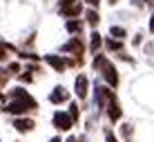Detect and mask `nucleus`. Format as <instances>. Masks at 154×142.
I'll list each match as a JSON object with an SVG mask.
<instances>
[{"instance_id": "obj_1", "label": "nucleus", "mask_w": 154, "mask_h": 142, "mask_svg": "<svg viewBox=\"0 0 154 142\" xmlns=\"http://www.w3.org/2000/svg\"><path fill=\"white\" fill-rule=\"evenodd\" d=\"M7 98H9V100H18V102H23L25 107H29V111H38V100L31 96L25 87H20V85H16V87L9 89V91H7Z\"/></svg>"}, {"instance_id": "obj_2", "label": "nucleus", "mask_w": 154, "mask_h": 142, "mask_svg": "<svg viewBox=\"0 0 154 142\" xmlns=\"http://www.w3.org/2000/svg\"><path fill=\"white\" fill-rule=\"evenodd\" d=\"M58 13H60L65 20L81 18L85 13V7H83L81 0H60V2H58Z\"/></svg>"}, {"instance_id": "obj_3", "label": "nucleus", "mask_w": 154, "mask_h": 142, "mask_svg": "<svg viewBox=\"0 0 154 142\" xmlns=\"http://www.w3.org/2000/svg\"><path fill=\"white\" fill-rule=\"evenodd\" d=\"M98 73H100V78L105 80V85H107V87H112V89L119 87V82H121V78H119V69H116V65H114L112 60H109V58L103 62V67L98 69Z\"/></svg>"}, {"instance_id": "obj_4", "label": "nucleus", "mask_w": 154, "mask_h": 142, "mask_svg": "<svg viewBox=\"0 0 154 142\" xmlns=\"http://www.w3.org/2000/svg\"><path fill=\"white\" fill-rule=\"evenodd\" d=\"M85 49H87V45H85L83 38H69L65 45H60V51L63 54H69V56H76V60H83V54Z\"/></svg>"}, {"instance_id": "obj_5", "label": "nucleus", "mask_w": 154, "mask_h": 142, "mask_svg": "<svg viewBox=\"0 0 154 142\" xmlns=\"http://www.w3.org/2000/svg\"><path fill=\"white\" fill-rule=\"evenodd\" d=\"M89 87H92V82H89L87 73H78L76 80H74V93H76V98L85 102L89 96Z\"/></svg>"}, {"instance_id": "obj_6", "label": "nucleus", "mask_w": 154, "mask_h": 142, "mask_svg": "<svg viewBox=\"0 0 154 142\" xmlns=\"http://www.w3.org/2000/svg\"><path fill=\"white\" fill-rule=\"evenodd\" d=\"M42 60L47 62V65L51 67L56 73H65L69 69V62H67V56H58V54H47L42 56Z\"/></svg>"}, {"instance_id": "obj_7", "label": "nucleus", "mask_w": 154, "mask_h": 142, "mask_svg": "<svg viewBox=\"0 0 154 142\" xmlns=\"http://www.w3.org/2000/svg\"><path fill=\"white\" fill-rule=\"evenodd\" d=\"M51 124L58 129V131H72V124L74 120L69 118V113L63 111V109H58V111L51 113Z\"/></svg>"}, {"instance_id": "obj_8", "label": "nucleus", "mask_w": 154, "mask_h": 142, "mask_svg": "<svg viewBox=\"0 0 154 142\" xmlns=\"http://www.w3.org/2000/svg\"><path fill=\"white\" fill-rule=\"evenodd\" d=\"M47 100H49L51 104H67L69 102V89L63 87V85H56L51 89V93L47 96Z\"/></svg>"}, {"instance_id": "obj_9", "label": "nucleus", "mask_w": 154, "mask_h": 142, "mask_svg": "<svg viewBox=\"0 0 154 142\" xmlns=\"http://www.w3.org/2000/svg\"><path fill=\"white\" fill-rule=\"evenodd\" d=\"M11 127L18 131V133H31V131L36 129V122H34V118H29V115H20V118L11 120Z\"/></svg>"}, {"instance_id": "obj_10", "label": "nucleus", "mask_w": 154, "mask_h": 142, "mask_svg": "<svg viewBox=\"0 0 154 142\" xmlns=\"http://www.w3.org/2000/svg\"><path fill=\"white\" fill-rule=\"evenodd\" d=\"M5 113L14 115V118H20V115H27L29 113V107H25L23 102H18V100H7V104L2 107Z\"/></svg>"}, {"instance_id": "obj_11", "label": "nucleus", "mask_w": 154, "mask_h": 142, "mask_svg": "<svg viewBox=\"0 0 154 142\" xmlns=\"http://www.w3.org/2000/svg\"><path fill=\"white\" fill-rule=\"evenodd\" d=\"M100 47H105V38L98 33L96 29L89 33V42H87V51L92 56H96V54H100Z\"/></svg>"}, {"instance_id": "obj_12", "label": "nucleus", "mask_w": 154, "mask_h": 142, "mask_svg": "<svg viewBox=\"0 0 154 142\" xmlns=\"http://www.w3.org/2000/svg\"><path fill=\"white\" fill-rule=\"evenodd\" d=\"M65 29L74 36H81L83 29H85V20L83 18H69V20H65Z\"/></svg>"}, {"instance_id": "obj_13", "label": "nucleus", "mask_w": 154, "mask_h": 142, "mask_svg": "<svg viewBox=\"0 0 154 142\" xmlns=\"http://www.w3.org/2000/svg\"><path fill=\"white\" fill-rule=\"evenodd\" d=\"M83 20H85V25H89L92 29H96V27H98V22H100L98 9H92V7H87V9H85V13H83Z\"/></svg>"}, {"instance_id": "obj_14", "label": "nucleus", "mask_w": 154, "mask_h": 142, "mask_svg": "<svg viewBox=\"0 0 154 142\" xmlns=\"http://www.w3.org/2000/svg\"><path fill=\"white\" fill-rule=\"evenodd\" d=\"M109 38L121 40V42H123V40L127 38V29L121 27V25H112V27H109Z\"/></svg>"}, {"instance_id": "obj_15", "label": "nucleus", "mask_w": 154, "mask_h": 142, "mask_svg": "<svg viewBox=\"0 0 154 142\" xmlns=\"http://www.w3.org/2000/svg\"><path fill=\"white\" fill-rule=\"evenodd\" d=\"M105 49L112 51V54H121V51H123V42H121V40H114V38H105Z\"/></svg>"}, {"instance_id": "obj_16", "label": "nucleus", "mask_w": 154, "mask_h": 142, "mask_svg": "<svg viewBox=\"0 0 154 142\" xmlns=\"http://www.w3.org/2000/svg\"><path fill=\"white\" fill-rule=\"evenodd\" d=\"M67 113H69V118L74 120V122H78V118H81V107H78V102L69 100V109H67Z\"/></svg>"}, {"instance_id": "obj_17", "label": "nucleus", "mask_w": 154, "mask_h": 142, "mask_svg": "<svg viewBox=\"0 0 154 142\" xmlns=\"http://www.w3.org/2000/svg\"><path fill=\"white\" fill-rule=\"evenodd\" d=\"M105 60H107V56H105V54H96V56H94V60H92V69H94V71H98L100 67H103V62H105Z\"/></svg>"}, {"instance_id": "obj_18", "label": "nucleus", "mask_w": 154, "mask_h": 142, "mask_svg": "<svg viewBox=\"0 0 154 142\" xmlns=\"http://www.w3.org/2000/svg\"><path fill=\"white\" fill-rule=\"evenodd\" d=\"M7 71H9V76H20V73H23V67H20L18 62H9Z\"/></svg>"}, {"instance_id": "obj_19", "label": "nucleus", "mask_w": 154, "mask_h": 142, "mask_svg": "<svg viewBox=\"0 0 154 142\" xmlns=\"http://www.w3.org/2000/svg\"><path fill=\"white\" fill-rule=\"evenodd\" d=\"M121 133H123L125 142H130V140H132V133H134V129H132V124H123V127H121Z\"/></svg>"}, {"instance_id": "obj_20", "label": "nucleus", "mask_w": 154, "mask_h": 142, "mask_svg": "<svg viewBox=\"0 0 154 142\" xmlns=\"http://www.w3.org/2000/svg\"><path fill=\"white\" fill-rule=\"evenodd\" d=\"M103 135H105V142H121L112 129H103Z\"/></svg>"}, {"instance_id": "obj_21", "label": "nucleus", "mask_w": 154, "mask_h": 142, "mask_svg": "<svg viewBox=\"0 0 154 142\" xmlns=\"http://www.w3.org/2000/svg\"><path fill=\"white\" fill-rule=\"evenodd\" d=\"M20 58H25V60H34V62H38V60H40V56L31 54V51H23V54H20Z\"/></svg>"}, {"instance_id": "obj_22", "label": "nucleus", "mask_w": 154, "mask_h": 142, "mask_svg": "<svg viewBox=\"0 0 154 142\" xmlns=\"http://www.w3.org/2000/svg\"><path fill=\"white\" fill-rule=\"evenodd\" d=\"M9 78H11V76H9V71H7V69H2V67H0V87H2L5 82L9 80Z\"/></svg>"}, {"instance_id": "obj_23", "label": "nucleus", "mask_w": 154, "mask_h": 142, "mask_svg": "<svg viewBox=\"0 0 154 142\" xmlns=\"http://www.w3.org/2000/svg\"><path fill=\"white\" fill-rule=\"evenodd\" d=\"M83 2H87V7H92V9H98L100 7V0H83Z\"/></svg>"}, {"instance_id": "obj_24", "label": "nucleus", "mask_w": 154, "mask_h": 142, "mask_svg": "<svg viewBox=\"0 0 154 142\" xmlns=\"http://www.w3.org/2000/svg\"><path fill=\"white\" fill-rule=\"evenodd\" d=\"M141 42H143V33H136V36H134V40H132V45H134V47H139Z\"/></svg>"}, {"instance_id": "obj_25", "label": "nucleus", "mask_w": 154, "mask_h": 142, "mask_svg": "<svg viewBox=\"0 0 154 142\" xmlns=\"http://www.w3.org/2000/svg\"><path fill=\"white\" fill-rule=\"evenodd\" d=\"M20 80H23V82H31V76H29V71H23V73H20Z\"/></svg>"}, {"instance_id": "obj_26", "label": "nucleus", "mask_w": 154, "mask_h": 142, "mask_svg": "<svg viewBox=\"0 0 154 142\" xmlns=\"http://www.w3.org/2000/svg\"><path fill=\"white\" fill-rule=\"evenodd\" d=\"M7 100H9V98H7V93H2V91H0V109H2L5 104H7Z\"/></svg>"}, {"instance_id": "obj_27", "label": "nucleus", "mask_w": 154, "mask_h": 142, "mask_svg": "<svg viewBox=\"0 0 154 142\" xmlns=\"http://www.w3.org/2000/svg\"><path fill=\"white\" fill-rule=\"evenodd\" d=\"M147 27H150V33H154V13L150 16V25H147Z\"/></svg>"}, {"instance_id": "obj_28", "label": "nucleus", "mask_w": 154, "mask_h": 142, "mask_svg": "<svg viewBox=\"0 0 154 142\" xmlns=\"http://www.w3.org/2000/svg\"><path fill=\"white\" fill-rule=\"evenodd\" d=\"M145 51H147V54H152V51H154V42L147 45V47H145Z\"/></svg>"}, {"instance_id": "obj_29", "label": "nucleus", "mask_w": 154, "mask_h": 142, "mask_svg": "<svg viewBox=\"0 0 154 142\" xmlns=\"http://www.w3.org/2000/svg\"><path fill=\"white\" fill-rule=\"evenodd\" d=\"M63 142H78V138H74V135H69L67 140H63Z\"/></svg>"}, {"instance_id": "obj_30", "label": "nucleus", "mask_w": 154, "mask_h": 142, "mask_svg": "<svg viewBox=\"0 0 154 142\" xmlns=\"http://www.w3.org/2000/svg\"><path fill=\"white\" fill-rule=\"evenodd\" d=\"M47 142H63L60 138H51V140H47Z\"/></svg>"}, {"instance_id": "obj_31", "label": "nucleus", "mask_w": 154, "mask_h": 142, "mask_svg": "<svg viewBox=\"0 0 154 142\" xmlns=\"http://www.w3.org/2000/svg\"><path fill=\"white\" fill-rule=\"evenodd\" d=\"M107 2H109V4H116V2H119V0H107Z\"/></svg>"}, {"instance_id": "obj_32", "label": "nucleus", "mask_w": 154, "mask_h": 142, "mask_svg": "<svg viewBox=\"0 0 154 142\" xmlns=\"http://www.w3.org/2000/svg\"><path fill=\"white\" fill-rule=\"evenodd\" d=\"M147 2H154V0H147Z\"/></svg>"}]
</instances>
